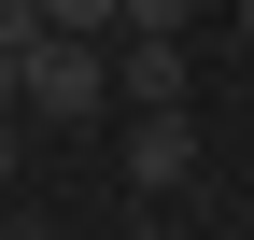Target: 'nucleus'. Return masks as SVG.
I'll use <instances>...</instances> for the list:
<instances>
[{"label":"nucleus","instance_id":"obj_1","mask_svg":"<svg viewBox=\"0 0 254 240\" xmlns=\"http://www.w3.org/2000/svg\"><path fill=\"white\" fill-rule=\"evenodd\" d=\"M14 113H43V127H99V113H113V57H99V43H71V28H43V43H28Z\"/></svg>","mask_w":254,"mask_h":240},{"label":"nucleus","instance_id":"obj_2","mask_svg":"<svg viewBox=\"0 0 254 240\" xmlns=\"http://www.w3.org/2000/svg\"><path fill=\"white\" fill-rule=\"evenodd\" d=\"M113 99H127V113H184V28H127Z\"/></svg>","mask_w":254,"mask_h":240},{"label":"nucleus","instance_id":"obj_3","mask_svg":"<svg viewBox=\"0 0 254 240\" xmlns=\"http://www.w3.org/2000/svg\"><path fill=\"white\" fill-rule=\"evenodd\" d=\"M184 170H198V127H184V113H141V127H127V184H155V198H170Z\"/></svg>","mask_w":254,"mask_h":240},{"label":"nucleus","instance_id":"obj_4","mask_svg":"<svg viewBox=\"0 0 254 240\" xmlns=\"http://www.w3.org/2000/svg\"><path fill=\"white\" fill-rule=\"evenodd\" d=\"M43 28H71V43H99V28H127V0H43Z\"/></svg>","mask_w":254,"mask_h":240},{"label":"nucleus","instance_id":"obj_5","mask_svg":"<svg viewBox=\"0 0 254 240\" xmlns=\"http://www.w3.org/2000/svg\"><path fill=\"white\" fill-rule=\"evenodd\" d=\"M0 43H14V57L43 43V0H0Z\"/></svg>","mask_w":254,"mask_h":240},{"label":"nucleus","instance_id":"obj_6","mask_svg":"<svg viewBox=\"0 0 254 240\" xmlns=\"http://www.w3.org/2000/svg\"><path fill=\"white\" fill-rule=\"evenodd\" d=\"M184 14H198V0H127V28H184Z\"/></svg>","mask_w":254,"mask_h":240},{"label":"nucleus","instance_id":"obj_7","mask_svg":"<svg viewBox=\"0 0 254 240\" xmlns=\"http://www.w3.org/2000/svg\"><path fill=\"white\" fill-rule=\"evenodd\" d=\"M14 85H28V57H14V43H0V127H14Z\"/></svg>","mask_w":254,"mask_h":240},{"label":"nucleus","instance_id":"obj_8","mask_svg":"<svg viewBox=\"0 0 254 240\" xmlns=\"http://www.w3.org/2000/svg\"><path fill=\"white\" fill-rule=\"evenodd\" d=\"M0 198H14V127H0Z\"/></svg>","mask_w":254,"mask_h":240},{"label":"nucleus","instance_id":"obj_9","mask_svg":"<svg viewBox=\"0 0 254 240\" xmlns=\"http://www.w3.org/2000/svg\"><path fill=\"white\" fill-rule=\"evenodd\" d=\"M240 43H254V0H240Z\"/></svg>","mask_w":254,"mask_h":240}]
</instances>
